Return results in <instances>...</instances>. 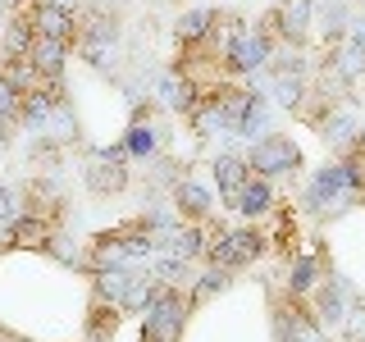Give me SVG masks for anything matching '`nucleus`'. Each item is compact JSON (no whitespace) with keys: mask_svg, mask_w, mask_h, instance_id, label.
I'll return each instance as SVG.
<instances>
[{"mask_svg":"<svg viewBox=\"0 0 365 342\" xmlns=\"http://www.w3.org/2000/svg\"><path fill=\"white\" fill-rule=\"evenodd\" d=\"M265 251H269V233H265V224H242V228H224L220 219L205 224V256H201V260H205L210 269H228V274H237V269L256 265Z\"/></svg>","mask_w":365,"mask_h":342,"instance_id":"f257e3e1","label":"nucleus"},{"mask_svg":"<svg viewBox=\"0 0 365 342\" xmlns=\"http://www.w3.org/2000/svg\"><path fill=\"white\" fill-rule=\"evenodd\" d=\"M315 23V0H279L269 14L256 19V28L279 46V51H306Z\"/></svg>","mask_w":365,"mask_h":342,"instance_id":"f03ea898","label":"nucleus"},{"mask_svg":"<svg viewBox=\"0 0 365 342\" xmlns=\"http://www.w3.org/2000/svg\"><path fill=\"white\" fill-rule=\"evenodd\" d=\"M351 205H361V201H356V192H351V182H347L342 160L324 165V169L311 178V187L302 192V210L315 214V219H338V214L351 210Z\"/></svg>","mask_w":365,"mask_h":342,"instance_id":"7ed1b4c3","label":"nucleus"},{"mask_svg":"<svg viewBox=\"0 0 365 342\" xmlns=\"http://www.w3.org/2000/svg\"><path fill=\"white\" fill-rule=\"evenodd\" d=\"M187 324H192V301L182 288H169L160 292V301L142 315V342H182L187 338Z\"/></svg>","mask_w":365,"mask_h":342,"instance_id":"20e7f679","label":"nucleus"},{"mask_svg":"<svg viewBox=\"0 0 365 342\" xmlns=\"http://www.w3.org/2000/svg\"><path fill=\"white\" fill-rule=\"evenodd\" d=\"M247 165H251L256 178H269V182L274 178H292V174H302V146H297L288 133H265V137L251 142Z\"/></svg>","mask_w":365,"mask_h":342,"instance_id":"39448f33","label":"nucleus"},{"mask_svg":"<svg viewBox=\"0 0 365 342\" xmlns=\"http://www.w3.org/2000/svg\"><path fill=\"white\" fill-rule=\"evenodd\" d=\"M128 146H101V151H87V165H83V182L91 197H119L128 187Z\"/></svg>","mask_w":365,"mask_h":342,"instance_id":"423d86ee","label":"nucleus"},{"mask_svg":"<svg viewBox=\"0 0 365 342\" xmlns=\"http://www.w3.org/2000/svg\"><path fill=\"white\" fill-rule=\"evenodd\" d=\"M274 46L260 28H247L242 37H237L233 46H228V55H224V73L228 78H247V73H256V68H265L269 60H274Z\"/></svg>","mask_w":365,"mask_h":342,"instance_id":"0eeeda50","label":"nucleus"},{"mask_svg":"<svg viewBox=\"0 0 365 342\" xmlns=\"http://www.w3.org/2000/svg\"><path fill=\"white\" fill-rule=\"evenodd\" d=\"M329 274V256H324V247H315V251H297V256L283 265V292L297 296V301H306V296L315 292V283Z\"/></svg>","mask_w":365,"mask_h":342,"instance_id":"6e6552de","label":"nucleus"},{"mask_svg":"<svg viewBox=\"0 0 365 342\" xmlns=\"http://www.w3.org/2000/svg\"><path fill=\"white\" fill-rule=\"evenodd\" d=\"M210 174H215V187H220V205L237 210V197H242V187L251 182V165H247V155L220 151V155L210 160Z\"/></svg>","mask_w":365,"mask_h":342,"instance_id":"1a4fd4ad","label":"nucleus"},{"mask_svg":"<svg viewBox=\"0 0 365 342\" xmlns=\"http://www.w3.org/2000/svg\"><path fill=\"white\" fill-rule=\"evenodd\" d=\"M306 306H311V311H315V319H319V324H324V328L342 324V319H347V311H351V306H347V288H342V279H338L334 269H329L324 279L315 283V292L306 296Z\"/></svg>","mask_w":365,"mask_h":342,"instance_id":"9d476101","label":"nucleus"},{"mask_svg":"<svg viewBox=\"0 0 365 342\" xmlns=\"http://www.w3.org/2000/svg\"><path fill=\"white\" fill-rule=\"evenodd\" d=\"M169 201H174V219L178 224H210L215 219V197L197 178H182L178 187L169 192Z\"/></svg>","mask_w":365,"mask_h":342,"instance_id":"9b49d317","label":"nucleus"},{"mask_svg":"<svg viewBox=\"0 0 365 342\" xmlns=\"http://www.w3.org/2000/svg\"><path fill=\"white\" fill-rule=\"evenodd\" d=\"M68 55H73V46L51 41V37H32V46H28V64L37 68V78H46V83H64Z\"/></svg>","mask_w":365,"mask_h":342,"instance_id":"f8f14e48","label":"nucleus"},{"mask_svg":"<svg viewBox=\"0 0 365 342\" xmlns=\"http://www.w3.org/2000/svg\"><path fill=\"white\" fill-rule=\"evenodd\" d=\"M123 146H128L133 160H155L160 151V128L151 123V105H142V100H133V123H128Z\"/></svg>","mask_w":365,"mask_h":342,"instance_id":"ddd939ff","label":"nucleus"},{"mask_svg":"<svg viewBox=\"0 0 365 342\" xmlns=\"http://www.w3.org/2000/svg\"><path fill=\"white\" fill-rule=\"evenodd\" d=\"M137 274H142L137 265L96 269V274H91V296H96V301H110V306H119V311H123V301H128V288H133Z\"/></svg>","mask_w":365,"mask_h":342,"instance_id":"4468645a","label":"nucleus"},{"mask_svg":"<svg viewBox=\"0 0 365 342\" xmlns=\"http://www.w3.org/2000/svg\"><path fill=\"white\" fill-rule=\"evenodd\" d=\"M279 296H283V311H288V333H292V342H329V333H324V324L315 319V311L306 301H297V296H288L279 288Z\"/></svg>","mask_w":365,"mask_h":342,"instance_id":"2eb2a0df","label":"nucleus"},{"mask_svg":"<svg viewBox=\"0 0 365 342\" xmlns=\"http://www.w3.org/2000/svg\"><path fill=\"white\" fill-rule=\"evenodd\" d=\"M274 205H279L274 182L251 174V182L242 187V197H237V214H247V224H260V219H269V214H274Z\"/></svg>","mask_w":365,"mask_h":342,"instance_id":"dca6fc26","label":"nucleus"},{"mask_svg":"<svg viewBox=\"0 0 365 342\" xmlns=\"http://www.w3.org/2000/svg\"><path fill=\"white\" fill-rule=\"evenodd\" d=\"M119 324H123V311H119V306L96 301V296H91V301H87V328H83V342H114Z\"/></svg>","mask_w":365,"mask_h":342,"instance_id":"f3484780","label":"nucleus"},{"mask_svg":"<svg viewBox=\"0 0 365 342\" xmlns=\"http://www.w3.org/2000/svg\"><path fill=\"white\" fill-rule=\"evenodd\" d=\"M215 14H220V9H187V14L174 23V41H178V51H197V46L210 37Z\"/></svg>","mask_w":365,"mask_h":342,"instance_id":"a211bd4d","label":"nucleus"},{"mask_svg":"<svg viewBox=\"0 0 365 342\" xmlns=\"http://www.w3.org/2000/svg\"><path fill=\"white\" fill-rule=\"evenodd\" d=\"M265 128H269V96L265 91H251L247 105H242V119H237V133L256 142V137H265Z\"/></svg>","mask_w":365,"mask_h":342,"instance_id":"6ab92c4d","label":"nucleus"},{"mask_svg":"<svg viewBox=\"0 0 365 342\" xmlns=\"http://www.w3.org/2000/svg\"><path fill=\"white\" fill-rule=\"evenodd\" d=\"M228 283H233V274L228 269H205L192 279V288H187V301H192V311H201L205 301H215L220 292H228Z\"/></svg>","mask_w":365,"mask_h":342,"instance_id":"aec40b11","label":"nucleus"},{"mask_svg":"<svg viewBox=\"0 0 365 342\" xmlns=\"http://www.w3.org/2000/svg\"><path fill=\"white\" fill-rule=\"evenodd\" d=\"M0 123L5 128H19L23 123V87L0 68Z\"/></svg>","mask_w":365,"mask_h":342,"instance_id":"412c9836","label":"nucleus"},{"mask_svg":"<svg viewBox=\"0 0 365 342\" xmlns=\"http://www.w3.org/2000/svg\"><path fill=\"white\" fill-rule=\"evenodd\" d=\"M151 274L160 283H169V288H182V292H187L192 279H197V274H192V260H178V256H155Z\"/></svg>","mask_w":365,"mask_h":342,"instance_id":"4be33fe9","label":"nucleus"},{"mask_svg":"<svg viewBox=\"0 0 365 342\" xmlns=\"http://www.w3.org/2000/svg\"><path fill=\"white\" fill-rule=\"evenodd\" d=\"M23 214H28V192L0 182V228H9L14 219H23Z\"/></svg>","mask_w":365,"mask_h":342,"instance_id":"5701e85b","label":"nucleus"},{"mask_svg":"<svg viewBox=\"0 0 365 342\" xmlns=\"http://www.w3.org/2000/svg\"><path fill=\"white\" fill-rule=\"evenodd\" d=\"M356 146H365V119H361V128H356Z\"/></svg>","mask_w":365,"mask_h":342,"instance_id":"b1692460","label":"nucleus"}]
</instances>
